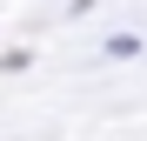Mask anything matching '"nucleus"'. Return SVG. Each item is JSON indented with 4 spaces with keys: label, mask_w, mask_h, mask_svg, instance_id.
<instances>
[{
    "label": "nucleus",
    "mask_w": 147,
    "mask_h": 141,
    "mask_svg": "<svg viewBox=\"0 0 147 141\" xmlns=\"http://www.w3.org/2000/svg\"><path fill=\"white\" fill-rule=\"evenodd\" d=\"M140 54V34H114V40H100V61H134Z\"/></svg>",
    "instance_id": "nucleus-1"
}]
</instances>
